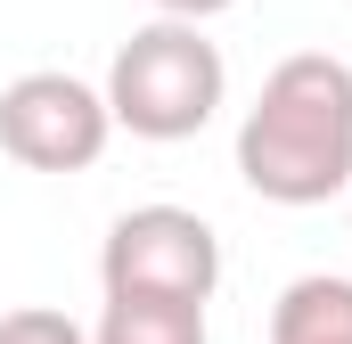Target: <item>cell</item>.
I'll list each match as a JSON object with an SVG mask.
<instances>
[{
	"instance_id": "6da1fadb",
	"label": "cell",
	"mask_w": 352,
	"mask_h": 344,
	"mask_svg": "<svg viewBox=\"0 0 352 344\" xmlns=\"http://www.w3.org/2000/svg\"><path fill=\"white\" fill-rule=\"evenodd\" d=\"M238 180L295 213L352 189V66L336 50H295L263 74L238 123Z\"/></svg>"
},
{
	"instance_id": "7a4b0ae2",
	"label": "cell",
	"mask_w": 352,
	"mask_h": 344,
	"mask_svg": "<svg viewBox=\"0 0 352 344\" xmlns=\"http://www.w3.org/2000/svg\"><path fill=\"white\" fill-rule=\"evenodd\" d=\"M98 90H107V107H115V131L173 148V140H197V131L221 115L230 66H221V50L205 41V25L156 17V25H140V33L115 50V66H107Z\"/></svg>"
},
{
	"instance_id": "3957f363",
	"label": "cell",
	"mask_w": 352,
	"mask_h": 344,
	"mask_svg": "<svg viewBox=\"0 0 352 344\" xmlns=\"http://www.w3.org/2000/svg\"><path fill=\"white\" fill-rule=\"evenodd\" d=\"M98 287L107 295H188V303H213L221 238L188 205H131V213H115V230L98 246Z\"/></svg>"
},
{
	"instance_id": "277c9868",
	"label": "cell",
	"mask_w": 352,
	"mask_h": 344,
	"mask_svg": "<svg viewBox=\"0 0 352 344\" xmlns=\"http://www.w3.org/2000/svg\"><path fill=\"white\" fill-rule=\"evenodd\" d=\"M115 140V107L107 90L66 74V66H33L0 90V148L25 172H90Z\"/></svg>"
},
{
	"instance_id": "5b68a950",
	"label": "cell",
	"mask_w": 352,
	"mask_h": 344,
	"mask_svg": "<svg viewBox=\"0 0 352 344\" xmlns=\"http://www.w3.org/2000/svg\"><path fill=\"white\" fill-rule=\"evenodd\" d=\"M270 344H352V279L303 270L270 303Z\"/></svg>"
},
{
	"instance_id": "8992f818",
	"label": "cell",
	"mask_w": 352,
	"mask_h": 344,
	"mask_svg": "<svg viewBox=\"0 0 352 344\" xmlns=\"http://www.w3.org/2000/svg\"><path fill=\"white\" fill-rule=\"evenodd\" d=\"M90 344H213V336H205V303L188 295H107Z\"/></svg>"
},
{
	"instance_id": "52a82bcc",
	"label": "cell",
	"mask_w": 352,
	"mask_h": 344,
	"mask_svg": "<svg viewBox=\"0 0 352 344\" xmlns=\"http://www.w3.org/2000/svg\"><path fill=\"white\" fill-rule=\"evenodd\" d=\"M0 344H90V328L58 303H16L0 312Z\"/></svg>"
},
{
	"instance_id": "ba28073f",
	"label": "cell",
	"mask_w": 352,
	"mask_h": 344,
	"mask_svg": "<svg viewBox=\"0 0 352 344\" xmlns=\"http://www.w3.org/2000/svg\"><path fill=\"white\" fill-rule=\"evenodd\" d=\"M156 17H188V25H205V17H221V8H238V0H148Z\"/></svg>"
}]
</instances>
